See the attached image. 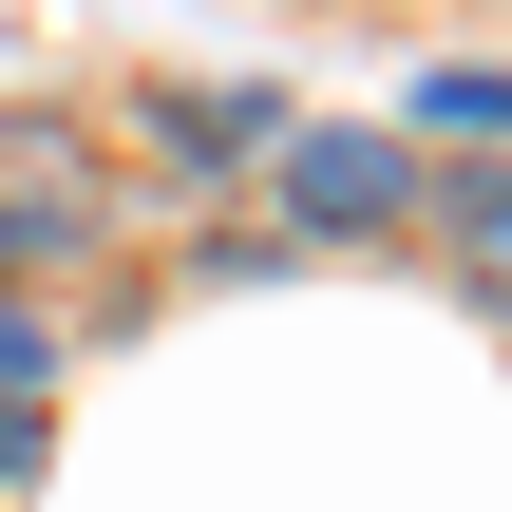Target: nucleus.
Listing matches in <instances>:
<instances>
[{
  "mask_svg": "<svg viewBox=\"0 0 512 512\" xmlns=\"http://www.w3.org/2000/svg\"><path fill=\"white\" fill-rule=\"evenodd\" d=\"M0 228L57 266V247H114V171H95V133H57V114H0Z\"/></svg>",
  "mask_w": 512,
  "mask_h": 512,
  "instance_id": "3",
  "label": "nucleus"
},
{
  "mask_svg": "<svg viewBox=\"0 0 512 512\" xmlns=\"http://www.w3.org/2000/svg\"><path fill=\"white\" fill-rule=\"evenodd\" d=\"M0 418H57V304L0 285Z\"/></svg>",
  "mask_w": 512,
  "mask_h": 512,
  "instance_id": "6",
  "label": "nucleus"
},
{
  "mask_svg": "<svg viewBox=\"0 0 512 512\" xmlns=\"http://www.w3.org/2000/svg\"><path fill=\"white\" fill-rule=\"evenodd\" d=\"M133 133H152V171H171V190H228V171H266V152H285V95H266V76H152V95H133Z\"/></svg>",
  "mask_w": 512,
  "mask_h": 512,
  "instance_id": "2",
  "label": "nucleus"
},
{
  "mask_svg": "<svg viewBox=\"0 0 512 512\" xmlns=\"http://www.w3.org/2000/svg\"><path fill=\"white\" fill-rule=\"evenodd\" d=\"M0 285H38V247H19V228H0Z\"/></svg>",
  "mask_w": 512,
  "mask_h": 512,
  "instance_id": "8",
  "label": "nucleus"
},
{
  "mask_svg": "<svg viewBox=\"0 0 512 512\" xmlns=\"http://www.w3.org/2000/svg\"><path fill=\"white\" fill-rule=\"evenodd\" d=\"M399 133H418V152H437V133H475V152H512V57H437Z\"/></svg>",
  "mask_w": 512,
  "mask_h": 512,
  "instance_id": "5",
  "label": "nucleus"
},
{
  "mask_svg": "<svg viewBox=\"0 0 512 512\" xmlns=\"http://www.w3.org/2000/svg\"><path fill=\"white\" fill-rule=\"evenodd\" d=\"M418 247L456 266V304L512 323V152H437V190H418Z\"/></svg>",
  "mask_w": 512,
  "mask_h": 512,
  "instance_id": "4",
  "label": "nucleus"
},
{
  "mask_svg": "<svg viewBox=\"0 0 512 512\" xmlns=\"http://www.w3.org/2000/svg\"><path fill=\"white\" fill-rule=\"evenodd\" d=\"M266 190H285V247H418V190H437V152H418L399 114H285Z\"/></svg>",
  "mask_w": 512,
  "mask_h": 512,
  "instance_id": "1",
  "label": "nucleus"
},
{
  "mask_svg": "<svg viewBox=\"0 0 512 512\" xmlns=\"http://www.w3.org/2000/svg\"><path fill=\"white\" fill-rule=\"evenodd\" d=\"M19 475H38V418H0V512H19Z\"/></svg>",
  "mask_w": 512,
  "mask_h": 512,
  "instance_id": "7",
  "label": "nucleus"
}]
</instances>
